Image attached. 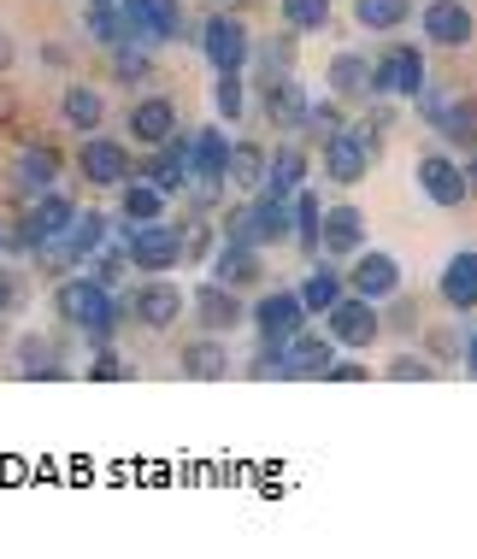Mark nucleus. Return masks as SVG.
Instances as JSON below:
<instances>
[{
	"label": "nucleus",
	"mask_w": 477,
	"mask_h": 559,
	"mask_svg": "<svg viewBox=\"0 0 477 559\" xmlns=\"http://www.w3.org/2000/svg\"><path fill=\"white\" fill-rule=\"evenodd\" d=\"M53 307H59V319L77 324L95 347L112 342L118 307H112V289H107L100 277H65V283H59V295H53Z\"/></svg>",
	"instance_id": "f257e3e1"
},
{
	"label": "nucleus",
	"mask_w": 477,
	"mask_h": 559,
	"mask_svg": "<svg viewBox=\"0 0 477 559\" xmlns=\"http://www.w3.org/2000/svg\"><path fill=\"white\" fill-rule=\"evenodd\" d=\"M177 147H183V165H189V183H195L201 201H218V189L230 183V147L225 130L218 124H201L195 135H177Z\"/></svg>",
	"instance_id": "f03ea898"
},
{
	"label": "nucleus",
	"mask_w": 477,
	"mask_h": 559,
	"mask_svg": "<svg viewBox=\"0 0 477 559\" xmlns=\"http://www.w3.org/2000/svg\"><path fill=\"white\" fill-rule=\"evenodd\" d=\"M71 218H77V206H71L59 189L36 194V201H29V213H24L19 224H12V236H7V253H41L53 236H65V230H71Z\"/></svg>",
	"instance_id": "7ed1b4c3"
},
{
	"label": "nucleus",
	"mask_w": 477,
	"mask_h": 559,
	"mask_svg": "<svg viewBox=\"0 0 477 559\" xmlns=\"http://www.w3.org/2000/svg\"><path fill=\"white\" fill-rule=\"evenodd\" d=\"M124 260L147 271V277H166L171 265H183V230H171L166 218H154V224L124 218Z\"/></svg>",
	"instance_id": "20e7f679"
},
{
	"label": "nucleus",
	"mask_w": 477,
	"mask_h": 559,
	"mask_svg": "<svg viewBox=\"0 0 477 559\" xmlns=\"http://www.w3.org/2000/svg\"><path fill=\"white\" fill-rule=\"evenodd\" d=\"M371 154H378V124H342L324 135V171H331V183H360L371 171Z\"/></svg>",
	"instance_id": "39448f33"
},
{
	"label": "nucleus",
	"mask_w": 477,
	"mask_h": 559,
	"mask_svg": "<svg viewBox=\"0 0 477 559\" xmlns=\"http://www.w3.org/2000/svg\"><path fill=\"white\" fill-rule=\"evenodd\" d=\"M324 330H331L336 347L366 354V347H378V336H383V312H378V300H366V295H342L336 307L324 312Z\"/></svg>",
	"instance_id": "423d86ee"
},
{
	"label": "nucleus",
	"mask_w": 477,
	"mask_h": 559,
	"mask_svg": "<svg viewBox=\"0 0 477 559\" xmlns=\"http://www.w3.org/2000/svg\"><path fill=\"white\" fill-rule=\"evenodd\" d=\"M118 12H124V41H136V48H166V41L183 29V7L177 0H118Z\"/></svg>",
	"instance_id": "0eeeda50"
},
{
	"label": "nucleus",
	"mask_w": 477,
	"mask_h": 559,
	"mask_svg": "<svg viewBox=\"0 0 477 559\" xmlns=\"http://www.w3.org/2000/svg\"><path fill=\"white\" fill-rule=\"evenodd\" d=\"M201 53L213 71H248L253 66V36L242 29V19H230V12H213V19L201 24Z\"/></svg>",
	"instance_id": "6e6552de"
},
{
	"label": "nucleus",
	"mask_w": 477,
	"mask_h": 559,
	"mask_svg": "<svg viewBox=\"0 0 477 559\" xmlns=\"http://www.w3.org/2000/svg\"><path fill=\"white\" fill-rule=\"evenodd\" d=\"M107 230H112V224L100 218V213H77L65 236H53L48 248H41V265H48V271H53V265L65 271V265H77V260H95V253L107 248Z\"/></svg>",
	"instance_id": "1a4fd4ad"
},
{
	"label": "nucleus",
	"mask_w": 477,
	"mask_h": 559,
	"mask_svg": "<svg viewBox=\"0 0 477 559\" xmlns=\"http://www.w3.org/2000/svg\"><path fill=\"white\" fill-rule=\"evenodd\" d=\"M371 95H407V100H419L425 95V53L419 48H395V53H383V59H371Z\"/></svg>",
	"instance_id": "9d476101"
},
{
	"label": "nucleus",
	"mask_w": 477,
	"mask_h": 559,
	"mask_svg": "<svg viewBox=\"0 0 477 559\" xmlns=\"http://www.w3.org/2000/svg\"><path fill=\"white\" fill-rule=\"evenodd\" d=\"M419 29L430 48H466V41L477 36V19L466 0H430V7L419 12Z\"/></svg>",
	"instance_id": "9b49d317"
},
{
	"label": "nucleus",
	"mask_w": 477,
	"mask_h": 559,
	"mask_svg": "<svg viewBox=\"0 0 477 559\" xmlns=\"http://www.w3.org/2000/svg\"><path fill=\"white\" fill-rule=\"evenodd\" d=\"M348 289L366 300H395L401 295V260L383 248H360L354 253V271H348Z\"/></svg>",
	"instance_id": "f8f14e48"
},
{
	"label": "nucleus",
	"mask_w": 477,
	"mask_h": 559,
	"mask_svg": "<svg viewBox=\"0 0 477 559\" xmlns=\"http://www.w3.org/2000/svg\"><path fill=\"white\" fill-rule=\"evenodd\" d=\"M253 330H260V342H289L295 330H307V300L301 295H260L253 300Z\"/></svg>",
	"instance_id": "ddd939ff"
},
{
	"label": "nucleus",
	"mask_w": 477,
	"mask_h": 559,
	"mask_svg": "<svg viewBox=\"0 0 477 559\" xmlns=\"http://www.w3.org/2000/svg\"><path fill=\"white\" fill-rule=\"evenodd\" d=\"M77 171L88 177V183H130V147H118L112 135L88 130V142L77 147Z\"/></svg>",
	"instance_id": "4468645a"
},
{
	"label": "nucleus",
	"mask_w": 477,
	"mask_h": 559,
	"mask_svg": "<svg viewBox=\"0 0 477 559\" xmlns=\"http://www.w3.org/2000/svg\"><path fill=\"white\" fill-rule=\"evenodd\" d=\"M413 177H419L425 201H430V206H442V213H454V206L472 194V189H466V171H460V165H454L449 154H425Z\"/></svg>",
	"instance_id": "2eb2a0df"
},
{
	"label": "nucleus",
	"mask_w": 477,
	"mask_h": 559,
	"mask_svg": "<svg viewBox=\"0 0 477 559\" xmlns=\"http://www.w3.org/2000/svg\"><path fill=\"white\" fill-rule=\"evenodd\" d=\"M130 312H136V324H147V330H171L183 319V289L166 277H147L136 289V300H130Z\"/></svg>",
	"instance_id": "dca6fc26"
},
{
	"label": "nucleus",
	"mask_w": 477,
	"mask_h": 559,
	"mask_svg": "<svg viewBox=\"0 0 477 559\" xmlns=\"http://www.w3.org/2000/svg\"><path fill=\"white\" fill-rule=\"evenodd\" d=\"M437 295H442V307H454V312H477V248L449 253V265H442V277H437Z\"/></svg>",
	"instance_id": "f3484780"
},
{
	"label": "nucleus",
	"mask_w": 477,
	"mask_h": 559,
	"mask_svg": "<svg viewBox=\"0 0 477 559\" xmlns=\"http://www.w3.org/2000/svg\"><path fill=\"white\" fill-rule=\"evenodd\" d=\"M319 248L331 253V260H354V253L366 248V218L360 206H331L319 224Z\"/></svg>",
	"instance_id": "a211bd4d"
},
{
	"label": "nucleus",
	"mask_w": 477,
	"mask_h": 559,
	"mask_svg": "<svg viewBox=\"0 0 477 559\" xmlns=\"http://www.w3.org/2000/svg\"><path fill=\"white\" fill-rule=\"evenodd\" d=\"M195 324H201V336H225V330L242 324V300H236L230 283H206V289H195Z\"/></svg>",
	"instance_id": "6ab92c4d"
},
{
	"label": "nucleus",
	"mask_w": 477,
	"mask_h": 559,
	"mask_svg": "<svg viewBox=\"0 0 477 559\" xmlns=\"http://www.w3.org/2000/svg\"><path fill=\"white\" fill-rule=\"evenodd\" d=\"M265 112H272L277 130H307L312 95H307L301 83H295V71H289V78H272V83H265Z\"/></svg>",
	"instance_id": "aec40b11"
},
{
	"label": "nucleus",
	"mask_w": 477,
	"mask_h": 559,
	"mask_svg": "<svg viewBox=\"0 0 477 559\" xmlns=\"http://www.w3.org/2000/svg\"><path fill=\"white\" fill-rule=\"evenodd\" d=\"M331 359H336L331 336H307V330H295V336L283 342V371H289V383H295V377H324V371H331Z\"/></svg>",
	"instance_id": "412c9836"
},
{
	"label": "nucleus",
	"mask_w": 477,
	"mask_h": 559,
	"mask_svg": "<svg viewBox=\"0 0 477 559\" xmlns=\"http://www.w3.org/2000/svg\"><path fill=\"white\" fill-rule=\"evenodd\" d=\"M130 135L147 147H166L171 135H177V107L166 95H142L136 107H130Z\"/></svg>",
	"instance_id": "4be33fe9"
},
{
	"label": "nucleus",
	"mask_w": 477,
	"mask_h": 559,
	"mask_svg": "<svg viewBox=\"0 0 477 559\" xmlns=\"http://www.w3.org/2000/svg\"><path fill=\"white\" fill-rule=\"evenodd\" d=\"M53 177H59V154H53L48 142H29L24 154H19V165H12V183H19V194H29V201H36V194H48Z\"/></svg>",
	"instance_id": "5701e85b"
},
{
	"label": "nucleus",
	"mask_w": 477,
	"mask_h": 559,
	"mask_svg": "<svg viewBox=\"0 0 477 559\" xmlns=\"http://www.w3.org/2000/svg\"><path fill=\"white\" fill-rule=\"evenodd\" d=\"M12 366L24 371V383H59L65 377V359H59V347L48 336H24L12 347Z\"/></svg>",
	"instance_id": "b1692460"
},
{
	"label": "nucleus",
	"mask_w": 477,
	"mask_h": 559,
	"mask_svg": "<svg viewBox=\"0 0 477 559\" xmlns=\"http://www.w3.org/2000/svg\"><path fill=\"white\" fill-rule=\"evenodd\" d=\"M265 194H301L307 189V154L301 147H277L272 159H265Z\"/></svg>",
	"instance_id": "393cba45"
},
{
	"label": "nucleus",
	"mask_w": 477,
	"mask_h": 559,
	"mask_svg": "<svg viewBox=\"0 0 477 559\" xmlns=\"http://www.w3.org/2000/svg\"><path fill=\"white\" fill-rule=\"evenodd\" d=\"M183 371L195 377V383H225V377H230V354H225V342H213V336L189 342V347H183Z\"/></svg>",
	"instance_id": "a878e982"
},
{
	"label": "nucleus",
	"mask_w": 477,
	"mask_h": 559,
	"mask_svg": "<svg viewBox=\"0 0 477 559\" xmlns=\"http://www.w3.org/2000/svg\"><path fill=\"white\" fill-rule=\"evenodd\" d=\"M442 142L454 147H477V100H442V112L430 118Z\"/></svg>",
	"instance_id": "bb28decb"
},
{
	"label": "nucleus",
	"mask_w": 477,
	"mask_h": 559,
	"mask_svg": "<svg viewBox=\"0 0 477 559\" xmlns=\"http://www.w3.org/2000/svg\"><path fill=\"white\" fill-rule=\"evenodd\" d=\"M331 88L342 100H366L371 95V59L366 53H336L331 59Z\"/></svg>",
	"instance_id": "cd10ccee"
},
{
	"label": "nucleus",
	"mask_w": 477,
	"mask_h": 559,
	"mask_svg": "<svg viewBox=\"0 0 477 559\" xmlns=\"http://www.w3.org/2000/svg\"><path fill=\"white\" fill-rule=\"evenodd\" d=\"M342 295H348V277H342L336 265H312V271H307V283H301L307 312H331Z\"/></svg>",
	"instance_id": "c85d7f7f"
},
{
	"label": "nucleus",
	"mask_w": 477,
	"mask_h": 559,
	"mask_svg": "<svg viewBox=\"0 0 477 559\" xmlns=\"http://www.w3.org/2000/svg\"><path fill=\"white\" fill-rule=\"evenodd\" d=\"M147 183L159 194H183L189 189V165H183V147H177V135L166 147H159V159H147Z\"/></svg>",
	"instance_id": "c756f323"
},
{
	"label": "nucleus",
	"mask_w": 477,
	"mask_h": 559,
	"mask_svg": "<svg viewBox=\"0 0 477 559\" xmlns=\"http://www.w3.org/2000/svg\"><path fill=\"white\" fill-rule=\"evenodd\" d=\"M413 19V0H354V24L360 29H401Z\"/></svg>",
	"instance_id": "7c9ffc66"
},
{
	"label": "nucleus",
	"mask_w": 477,
	"mask_h": 559,
	"mask_svg": "<svg viewBox=\"0 0 477 559\" xmlns=\"http://www.w3.org/2000/svg\"><path fill=\"white\" fill-rule=\"evenodd\" d=\"M124 218H130V224H154V218H166V194L147 183V177H130V183H124Z\"/></svg>",
	"instance_id": "2f4dec72"
},
{
	"label": "nucleus",
	"mask_w": 477,
	"mask_h": 559,
	"mask_svg": "<svg viewBox=\"0 0 477 559\" xmlns=\"http://www.w3.org/2000/svg\"><path fill=\"white\" fill-rule=\"evenodd\" d=\"M83 29L95 41H107V48H118V41H124V12H118V0H88V7H83Z\"/></svg>",
	"instance_id": "473e14b6"
},
{
	"label": "nucleus",
	"mask_w": 477,
	"mask_h": 559,
	"mask_svg": "<svg viewBox=\"0 0 477 559\" xmlns=\"http://www.w3.org/2000/svg\"><path fill=\"white\" fill-rule=\"evenodd\" d=\"M100 118H107V100H100V88H65V124L71 130H100Z\"/></svg>",
	"instance_id": "72a5a7b5"
},
{
	"label": "nucleus",
	"mask_w": 477,
	"mask_h": 559,
	"mask_svg": "<svg viewBox=\"0 0 477 559\" xmlns=\"http://www.w3.org/2000/svg\"><path fill=\"white\" fill-rule=\"evenodd\" d=\"M218 283H260V248H242V241H225L218 253Z\"/></svg>",
	"instance_id": "f704fd0d"
},
{
	"label": "nucleus",
	"mask_w": 477,
	"mask_h": 559,
	"mask_svg": "<svg viewBox=\"0 0 477 559\" xmlns=\"http://www.w3.org/2000/svg\"><path fill=\"white\" fill-rule=\"evenodd\" d=\"M319 224H324V206L301 189L295 194V248L301 253H319Z\"/></svg>",
	"instance_id": "c9c22d12"
},
{
	"label": "nucleus",
	"mask_w": 477,
	"mask_h": 559,
	"mask_svg": "<svg viewBox=\"0 0 477 559\" xmlns=\"http://www.w3.org/2000/svg\"><path fill=\"white\" fill-rule=\"evenodd\" d=\"M283 24L301 29V36H312V29L331 24V0H283Z\"/></svg>",
	"instance_id": "e433bc0d"
},
{
	"label": "nucleus",
	"mask_w": 477,
	"mask_h": 559,
	"mask_svg": "<svg viewBox=\"0 0 477 559\" xmlns=\"http://www.w3.org/2000/svg\"><path fill=\"white\" fill-rule=\"evenodd\" d=\"M230 183H242V189H260L265 183V154L253 142H236L230 147Z\"/></svg>",
	"instance_id": "4c0bfd02"
},
{
	"label": "nucleus",
	"mask_w": 477,
	"mask_h": 559,
	"mask_svg": "<svg viewBox=\"0 0 477 559\" xmlns=\"http://www.w3.org/2000/svg\"><path fill=\"white\" fill-rule=\"evenodd\" d=\"M225 241H242V248H265V224H260V206H236L225 218Z\"/></svg>",
	"instance_id": "58836bf2"
},
{
	"label": "nucleus",
	"mask_w": 477,
	"mask_h": 559,
	"mask_svg": "<svg viewBox=\"0 0 477 559\" xmlns=\"http://www.w3.org/2000/svg\"><path fill=\"white\" fill-rule=\"evenodd\" d=\"M213 100H218V118H242L248 112V88H242V71H218V88H213Z\"/></svg>",
	"instance_id": "ea45409f"
},
{
	"label": "nucleus",
	"mask_w": 477,
	"mask_h": 559,
	"mask_svg": "<svg viewBox=\"0 0 477 559\" xmlns=\"http://www.w3.org/2000/svg\"><path fill=\"white\" fill-rule=\"evenodd\" d=\"M383 377H390V383H437V366L419 359V354H401V359L383 366Z\"/></svg>",
	"instance_id": "a19ab883"
},
{
	"label": "nucleus",
	"mask_w": 477,
	"mask_h": 559,
	"mask_svg": "<svg viewBox=\"0 0 477 559\" xmlns=\"http://www.w3.org/2000/svg\"><path fill=\"white\" fill-rule=\"evenodd\" d=\"M88 265H95V271H88V277H100V283H107V289H112V283H118V271H124L130 260H124V248H118V253H95V260H88Z\"/></svg>",
	"instance_id": "79ce46f5"
},
{
	"label": "nucleus",
	"mask_w": 477,
	"mask_h": 559,
	"mask_svg": "<svg viewBox=\"0 0 477 559\" xmlns=\"http://www.w3.org/2000/svg\"><path fill=\"white\" fill-rule=\"evenodd\" d=\"M213 241H218V236H213V230H201V224H195V230H183V260H195V265H201L206 253H213Z\"/></svg>",
	"instance_id": "37998d69"
},
{
	"label": "nucleus",
	"mask_w": 477,
	"mask_h": 559,
	"mask_svg": "<svg viewBox=\"0 0 477 559\" xmlns=\"http://www.w3.org/2000/svg\"><path fill=\"white\" fill-rule=\"evenodd\" d=\"M88 377H95V383H118V377H124V366H118V354H112V347H100V354H95V366H88Z\"/></svg>",
	"instance_id": "c03bdc74"
},
{
	"label": "nucleus",
	"mask_w": 477,
	"mask_h": 559,
	"mask_svg": "<svg viewBox=\"0 0 477 559\" xmlns=\"http://www.w3.org/2000/svg\"><path fill=\"white\" fill-rule=\"evenodd\" d=\"M19 300H24L19 277H12V271H0V312H7V307H19Z\"/></svg>",
	"instance_id": "a18cd8bd"
},
{
	"label": "nucleus",
	"mask_w": 477,
	"mask_h": 559,
	"mask_svg": "<svg viewBox=\"0 0 477 559\" xmlns=\"http://www.w3.org/2000/svg\"><path fill=\"white\" fill-rule=\"evenodd\" d=\"M324 377H331V383H366V366H336V359H331V371H324Z\"/></svg>",
	"instance_id": "49530a36"
},
{
	"label": "nucleus",
	"mask_w": 477,
	"mask_h": 559,
	"mask_svg": "<svg viewBox=\"0 0 477 559\" xmlns=\"http://www.w3.org/2000/svg\"><path fill=\"white\" fill-rule=\"evenodd\" d=\"M466 371L477 377V330H472V336H466Z\"/></svg>",
	"instance_id": "de8ad7c7"
},
{
	"label": "nucleus",
	"mask_w": 477,
	"mask_h": 559,
	"mask_svg": "<svg viewBox=\"0 0 477 559\" xmlns=\"http://www.w3.org/2000/svg\"><path fill=\"white\" fill-rule=\"evenodd\" d=\"M460 171H466V189H477V147H472V159L460 165Z\"/></svg>",
	"instance_id": "09e8293b"
},
{
	"label": "nucleus",
	"mask_w": 477,
	"mask_h": 559,
	"mask_svg": "<svg viewBox=\"0 0 477 559\" xmlns=\"http://www.w3.org/2000/svg\"><path fill=\"white\" fill-rule=\"evenodd\" d=\"M7 66H12V41L0 36V71H7Z\"/></svg>",
	"instance_id": "8fccbe9b"
},
{
	"label": "nucleus",
	"mask_w": 477,
	"mask_h": 559,
	"mask_svg": "<svg viewBox=\"0 0 477 559\" xmlns=\"http://www.w3.org/2000/svg\"><path fill=\"white\" fill-rule=\"evenodd\" d=\"M7 236H12V230H7V224H0V253H7Z\"/></svg>",
	"instance_id": "3c124183"
}]
</instances>
